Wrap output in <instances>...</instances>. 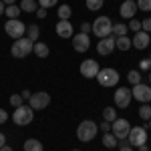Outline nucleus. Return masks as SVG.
<instances>
[{
  "label": "nucleus",
  "mask_w": 151,
  "mask_h": 151,
  "mask_svg": "<svg viewBox=\"0 0 151 151\" xmlns=\"http://www.w3.org/2000/svg\"><path fill=\"white\" fill-rule=\"evenodd\" d=\"M129 139V145L131 147H141V145H147V131L143 127H131V131H129L127 135Z\"/></svg>",
  "instance_id": "obj_8"
},
{
  "label": "nucleus",
  "mask_w": 151,
  "mask_h": 151,
  "mask_svg": "<svg viewBox=\"0 0 151 151\" xmlns=\"http://www.w3.org/2000/svg\"><path fill=\"white\" fill-rule=\"evenodd\" d=\"M129 131H131V123H129L127 119H119V117H117L115 121L111 123V133H113L119 141L127 139Z\"/></svg>",
  "instance_id": "obj_7"
},
{
  "label": "nucleus",
  "mask_w": 151,
  "mask_h": 151,
  "mask_svg": "<svg viewBox=\"0 0 151 151\" xmlns=\"http://www.w3.org/2000/svg\"><path fill=\"white\" fill-rule=\"evenodd\" d=\"M32 48H35V42H32L30 38L22 36V38H16V40H14V45L10 47V52H12L14 58H24V57H28V55L32 52Z\"/></svg>",
  "instance_id": "obj_2"
},
{
  "label": "nucleus",
  "mask_w": 151,
  "mask_h": 151,
  "mask_svg": "<svg viewBox=\"0 0 151 151\" xmlns=\"http://www.w3.org/2000/svg\"><path fill=\"white\" fill-rule=\"evenodd\" d=\"M99 70H101L99 69V63H97L95 58H87V60L81 63V75L85 79H95Z\"/></svg>",
  "instance_id": "obj_11"
},
{
  "label": "nucleus",
  "mask_w": 151,
  "mask_h": 151,
  "mask_svg": "<svg viewBox=\"0 0 151 151\" xmlns=\"http://www.w3.org/2000/svg\"><path fill=\"white\" fill-rule=\"evenodd\" d=\"M137 8L143 12H151V0H137Z\"/></svg>",
  "instance_id": "obj_31"
},
{
  "label": "nucleus",
  "mask_w": 151,
  "mask_h": 151,
  "mask_svg": "<svg viewBox=\"0 0 151 151\" xmlns=\"http://www.w3.org/2000/svg\"><path fill=\"white\" fill-rule=\"evenodd\" d=\"M119 151H133V147H131V145H129V141H121V143H119Z\"/></svg>",
  "instance_id": "obj_35"
},
{
  "label": "nucleus",
  "mask_w": 151,
  "mask_h": 151,
  "mask_svg": "<svg viewBox=\"0 0 151 151\" xmlns=\"http://www.w3.org/2000/svg\"><path fill=\"white\" fill-rule=\"evenodd\" d=\"M73 48L77 50V52H87L89 47H91V38L89 35H85V32H79V35H73Z\"/></svg>",
  "instance_id": "obj_13"
},
{
  "label": "nucleus",
  "mask_w": 151,
  "mask_h": 151,
  "mask_svg": "<svg viewBox=\"0 0 151 151\" xmlns=\"http://www.w3.org/2000/svg\"><path fill=\"white\" fill-rule=\"evenodd\" d=\"M85 4H87V8H89L91 12H97V10H101V8H103L105 0H87Z\"/></svg>",
  "instance_id": "obj_28"
},
{
  "label": "nucleus",
  "mask_w": 151,
  "mask_h": 151,
  "mask_svg": "<svg viewBox=\"0 0 151 151\" xmlns=\"http://www.w3.org/2000/svg\"><path fill=\"white\" fill-rule=\"evenodd\" d=\"M129 32V28H127V24H123V22H117V24H113V30H111V35L113 36H125Z\"/></svg>",
  "instance_id": "obj_24"
},
{
  "label": "nucleus",
  "mask_w": 151,
  "mask_h": 151,
  "mask_svg": "<svg viewBox=\"0 0 151 151\" xmlns=\"http://www.w3.org/2000/svg\"><path fill=\"white\" fill-rule=\"evenodd\" d=\"M103 145L107 147V149H113V147L119 145V139H117L111 131H109V133H103Z\"/></svg>",
  "instance_id": "obj_19"
},
{
  "label": "nucleus",
  "mask_w": 151,
  "mask_h": 151,
  "mask_svg": "<svg viewBox=\"0 0 151 151\" xmlns=\"http://www.w3.org/2000/svg\"><path fill=\"white\" fill-rule=\"evenodd\" d=\"M55 28H57V35L60 36V38H73V35H75L70 20H58Z\"/></svg>",
  "instance_id": "obj_16"
},
{
  "label": "nucleus",
  "mask_w": 151,
  "mask_h": 151,
  "mask_svg": "<svg viewBox=\"0 0 151 151\" xmlns=\"http://www.w3.org/2000/svg\"><path fill=\"white\" fill-rule=\"evenodd\" d=\"M97 131H99V125L95 121H91V119H85V121H81V125L77 127V137L83 143H89V141H93L97 137Z\"/></svg>",
  "instance_id": "obj_1"
},
{
  "label": "nucleus",
  "mask_w": 151,
  "mask_h": 151,
  "mask_svg": "<svg viewBox=\"0 0 151 151\" xmlns=\"http://www.w3.org/2000/svg\"><path fill=\"white\" fill-rule=\"evenodd\" d=\"M131 97L137 99L139 103H151V85H145V83L133 85V89H131Z\"/></svg>",
  "instance_id": "obj_9"
},
{
  "label": "nucleus",
  "mask_w": 151,
  "mask_h": 151,
  "mask_svg": "<svg viewBox=\"0 0 151 151\" xmlns=\"http://www.w3.org/2000/svg\"><path fill=\"white\" fill-rule=\"evenodd\" d=\"M131 45H133L135 48H139V50L147 48V47H149V32H145V30L135 32V36L131 38Z\"/></svg>",
  "instance_id": "obj_17"
},
{
  "label": "nucleus",
  "mask_w": 151,
  "mask_h": 151,
  "mask_svg": "<svg viewBox=\"0 0 151 151\" xmlns=\"http://www.w3.org/2000/svg\"><path fill=\"white\" fill-rule=\"evenodd\" d=\"M139 151H149V149H147V145H141V147H139Z\"/></svg>",
  "instance_id": "obj_47"
},
{
  "label": "nucleus",
  "mask_w": 151,
  "mask_h": 151,
  "mask_svg": "<svg viewBox=\"0 0 151 151\" xmlns=\"http://www.w3.org/2000/svg\"><path fill=\"white\" fill-rule=\"evenodd\" d=\"M26 38H30L32 42H36L38 40V36H40V28L36 26V24H30V26H26Z\"/></svg>",
  "instance_id": "obj_21"
},
{
  "label": "nucleus",
  "mask_w": 151,
  "mask_h": 151,
  "mask_svg": "<svg viewBox=\"0 0 151 151\" xmlns=\"http://www.w3.org/2000/svg\"><path fill=\"white\" fill-rule=\"evenodd\" d=\"M32 119H35V111L30 109V105H20V107H16V109H14V115H12L14 125H18V127L30 125V123H32Z\"/></svg>",
  "instance_id": "obj_3"
},
{
  "label": "nucleus",
  "mask_w": 151,
  "mask_h": 151,
  "mask_svg": "<svg viewBox=\"0 0 151 151\" xmlns=\"http://www.w3.org/2000/svg\"><path fill=\"white\" fill-rule=\"evenodd\" d=\"M4 145H6V135L0 133V147H4Z\"/></svg>",
  "instance_id": "obj_43"
},
{
  "label": "nucleus",
  "mask_w": 151,
  "mask_h": 151,
  "mask_svg": "<svg viewBox=\"0 0 151 151\" xmlns=\"http://www.w3.org/2000/svg\"><path fill=\"white\" fill-rule=\"evenodd\" d=\"M24 151H42V143L38 139H26L24 141Z\"/></svg>",
  "instance_id": "obj_23"
},
{
  "label": "nucleus",
  "mask_w": 151,
  "mask_h": 151,
  "mask_svg": "<svg viewBox=\"0 0 151 151\" xmlns=\"http://www.w3.org/2000/svg\"><path fill=\"white\" fill-rule=\"evenodd\" d=\"M127 28L131 30V32H139V30H141V22H139V20H135V18H131Z\"/></svg>",
  "instance_id": "obj_32"
},
{
  "label": "nucleus",
  "mask_w": 151,
  "mask_h": 151,
  "mask_svg": "<svg viewBox=\"0 0 151 151\" xmlns=\"http://www.w3.org/2000/svg\"><path fill=\"white\" fill-rule=\"evenodd\" d=\"M141 28H143L145 32H151V18H145V20L141 22Z\"/></svg>",
  "instance_id": "obj_36"
},
{
  "label": "nucleus",
  "mask_w": 151,
  "mask_h": 151,
  "mask_svg": "<svg viewBox=\"0 0 151 151\" xmlns=\"http://www.w3.org/2000/svg\"><path fill=\"white\" fill-rule=\"evenodd\" d=\"M48 103H50V95H48L47 91H38V93H32L30 101H28V105H30V109H32V111H38V109H47Z\"/></svg>",
  "instance_id": "obj_10"
},
{
  "label": "nucleus",
  "mask_w": 151,
  "mask_h": 151,
  "mask_svg": "<svg viewBox=\"0 0 151 151\" xmlns=\"http://www.w3.org/2000/svg\"><path fill=\"white\" fill-rule=\"evenodd\" d=\"M129 47H133V45H131V38H129V35L119 36V38H117L115 48H119V50H129Z\"/></svg>",
  "instance_id": "obj_22"
},
{
  "label": "nucleus",
  "mask_w": 151,
  "mask_h": 151,
  "mask_svg": "<svg viewBox=\"0 0 151 151\" xmlns=\"http://www.w3.org/2000/svg\"><path fill=\"white\" fill-rule=\"evenodd\" d=\"M10 105L16 109V107H20V105H24V99L20 97V95H12L10 97Z\"/></svg>",
  "instance_id": "obj_33"
},
{
  "label": "nucleus",
  "mask_w": 151,
  "mask_h": 151,
  "mask_svg": "<svg viewBox=\"0 0 151 151\" xmlns=\"http://www.w3.org/2000/svg\"><path fill=\"white\" fill-rule=\"evenodd\" d=\"M0 151H12V149L8 147V145H4V147H0Z\"/></svg>",
  "instance_id": "obj_46"
},
{
  "label": "nucleus",
  "mask_w": 151,
  "mask_h": 151,
  "mask_svg": "<svg viewBox=\"0 0 151 151\" xmlns=\"http://www.w3.org/2000/svg\"><path fill=\"white\" fill-rule=\"evenodd\" d=\"M103 119L109 121V123H113V121L117 119V109H113V107H105L103 109Z\"/></svg>",
  "instance_id": "obj_27"
},
{
  "label": "nucleus",
  "mask_w": 151,
  "mask_h": 151,
  "mask_svg": "<svg viewBox=\"0 0 151 151\" xmlns=\"http://www.w3.org/2000/svg\"><path fill=\"white\" fill-rule=\"evenodd\" d=\"M149 129H151V119H149Z\"/></svg>",
  "instance_id": "obj_49"
},
{
  "label": "nucleus",
  "mask_w": 151,
  "mask_h": 151,
  "mask_svg": "<svg viewBox=\"0 0 151 151\" xmlns=\"http://www.w3.org/2000/svg\"><path fill=\"white\" fill-rule=\"evenodd\" d=\"M32 52H35L38 58H47L48 55H50V48H48L47 42H38V40H36V42H35V48H32Z\"/></svg>",
  "instance_id": "obj_18"
},
{
  "label": "nucleus",
  "mask_w": 151,
  "mask_h": 151,
  "mask_svg": "<svg viewBox=\"0 0 151 151\" xmlns=\"http://www.w3.org/2000/svg\"><path fill=\"white\" fill-rule=\"evenodd\" d=\"M149 67H151V63H149V60H145V58L139 63V69H141V70H147Z\"/></svg>",
  "instance_id": "obj_41"
},
{
  "label": "nucleus",
  "mask_w": 151,
  "mask_h": 151,
  "mask_svg": "<svg viewBox=\"0 0 151 151\" xmlns=\"http://www.w3.org/2000/svg\"><path fill=\"white\" fill-rule=\"evenodd\" d=\"M58 20H69L70 18V14H73V10H70V6L69 4H60L58 6Z\"/></svg>",
  "instance_id": "obj_25"
},
{
  "label": "nucleus",
  "mask_w": 151,
  "mask_h": 151,
  "mask_svg": "<svg viewBox=\"0 0 151 151\" xmlns=\"http://www.w3.org/2000/svg\"><path fill=\"white\" fill-rule=\"evenodd\" d=\"M139 117L143 119V121H149L151 119V105H147V103H143L139 107Z\"/></svg>",
  "instance_id": "obj_29"
},
{
  "label": "nucleus",
  "mask_w": 151,
  "mask_h": 151,
  "mask_svg": "<svg viewBox=\"0 0 151 151\" xmlns=\"http://www.w3.org/2000/svg\"><path fill=\"white\" fill-rule=\"evenodd\" d=\"M4 30H6V35L10 36V38H22L26 35V24L22 20H18V18H12V20H6L4 24Z\"/></svg>",
  "instance_id": "obj_6"
},
{
  "label": "nucleus",
  "mask_w": 151,
  "mask_h": 151,
  "mask_svg": "<svg viewBox=\"0 0 151 151\" xmlns=\"http://www.w3.org/2000/svg\"><path fill=\"white\" fill-rule=\"evenodd\" d=\"M35 14L38 16V18H45V16H47V8H42V6H38V10H36Z\"/></svg>",
  "instance_id": "obj_40"
},
{
  "label": "nucleus",
  "mask_w": 151,
  "mask_h": 151,
  "mask_svg": "<svg viewBox=\"0 0 151 151\" xmlns=\"http://www.w3.org/2000/svg\"><path fill=\"white\" fill-rule=\"evenodd\" d=\"M91 28H93L95 36L101 40V38H107V36H111L113 24H111V20H109V16H97V20L91 24Z\"/></svg>",
  "instance_id": "obj_4"
},
{
  "label": "nucleus",
  "mask_w": 151,
  "mask_h": 151,
  "mask_svg": "<svg viewBox=\"0 0 151 151\" xmlns=\"http://www.w3.org/2000/svg\"><path fill=\"white\" fill-rule=\"evenodd\" d=\"M20 97H22L24 101H30V97H32V93H30V91H26V89H24L22 93H20Z\"/></svg>",
  "instance_id": "obj_42"
},
{
  "label": "nucleus",
  "mask_w": 151,
  "mask_h": 151,
  "mask_svg": "<svg viewBox=\"0 0 151 151\" xmlns=\"http://www.w3.org/2000/svg\"><path fill=\"white\" fill-rule=\"evenodd\" d=\"M97 83H99L101 87H115L117 83H119V73H117L115 69H111V67L101 69L97 73Z\"/></svg>",
  "instance_id": "obj_5"
},
{
  "label": "nucleus",
  "mask_w": 151,
  "mask_h": 151,
  "mask_svg": "<svg viewBox=\"0 0 151 151\" xmlns=\"http://www.w3.org/2000/svg\"><path fill=\"white\" fill-rule=\"evenodd\" d=\"M20 10L32 14V12L38 10V2H36V0H22V2H20Z\"/></svg>",
  "instance_id": "obj_20"
},
{
  "label": "nucleus",
  "mask_w": 151,
  "mask_h": 151,
  "mask_svg": "<svg viewBox=\"0 0 151 151\" xmlns=\"http://www.w3.org/2000/svg\"><path fill=\"white\" fill-rule=\"evenodd\" d=\"M137 10H139V8H137V2H135V0H125V2L121 4V8H119V14H121L123 18H129V20H131V18L137 14Z\"/></svg>",
  "instance_id": "obj_15"
},
{
  "label": "nucleus",
  "mask_w": 151,
  "mask_h": 151,
  "mask_svg": "<svg viewBox=\"0 0 151 151\" xmlns=\"http://www.w3.org/2000/svg\"><path fill=\"white\" fill-rule=\"evenodd\" d=\"M91 30H93V28H91V24H89V22H83V24H81V32H85V35H89Z\"/></svg>",
  "instance_id": "obj_38"
},
{
  "label": "nucleus",
  "mask_w": 151,
  "mask_h": 151,
  "mask_svg": "<svg viewBox=\"0 0 151 151\" xmlns=\"http://www.w3.org/2000/svg\"><path fill=\"white\" fill-rule=\"evenodd\" d=\"M115 42H117V36H107V38H101L99 42H97V52L101 55V57H107V55H111L113 52V48H115Z\"/></svg>",
  "instance_id": "obj_14"
},
{
  "label": "nucleus",
  "mask_w": 151,
  "mask_h": 151,
  "mask_svg": "<svg viewBox=\"0 0 151 151\" xmlns=\"http://www.w3.org/2000/svg\"><path fill=\"white\" fill-rule=\"evenodd\" d=\"M58 0H38V6H42V8H52V6H57Z\"/></svg>",
  "instance_id": "obj_34"
},
{
  "label": "nucleus",
  "mask_w": 151,
  "mask_h": 151,
  "mask_svg": "<svg viewBox=\"0 0 151 151\" xmlns=\"http://www.w3.org/2000/svg\"><path fill=\"white\" fill-rule=\"evenodd\" d=\"M4 14L8 16V20H12V18H18V14H22V10H20V6H16V4H10V6H6Z\"/></svg>",
  "instance_id": "obj_26"
},
{
  "label": "nucleus",
  "mask_w": 151,
  "mask_h": 151,
  "mask_svg": "<svg viewBox=\"0 0 151 151\" xmlns=\"http://www.w3.org/2000/svg\"><path fill=\"white\" fill-rule=\"evenodd\" d=\"M127 79H129L131 85H139V83H141V73H139V70H129Z\"/></svg>",
  "instance_id": "obj_30"
},
{
  "label": "nucleus",
  "mask_w": 151,
  "mask_h": 151,
  "mask_svg": "<svg viewBox=\"0 0 151 151\" xmlns=\"http://www.w3.org/2000/svg\"><path fill=\"white\" fill-rule=\"evenodd\" d=\"M99 129H101L103 133H109V131H111V123H109V121H103V123L99 125Z\"/></svg>",
  "instance_id": "obj_37"
},
{
  "label": "nucleus",
  "mask_w": 151,
  "mask_h": 151,
  "mask_svg": "<svg viewBox=\"0 0 151 151\" xmlns=\"http://www.w3.org/2000/svg\"><path fill=\"white\" fill-rule=\"evenodd\" d=\"M73 151H81V149H73Z\"/></svg>",
  "instance_id": "obj_50"
},
{
  "label": "nucleus",
  "mask_w": 151,
  "mask_h": 151,
  "mask_svg": "<svg viewBox=\"0 0 151 151\" xmlns=\"http://www.w3.org/2000/svg\"><path fill=\"white\" fill-rule=\"evenodd\" d=\"M2 2H4L6 6H10V4H16V0H2Z\"/></svg>",
  "instance_id": "obj_45"
},
{
  "label": "nucleus",
  "mask_w": 151,
  "mask_h": 151,
  "mask_svg": "<svg viewBox=\"0 0 151 151\" xmlns=\"http://www.w3.org/2000/svg\"><path fill=\"white\" fill-rule=\"evenodd\" d=\"M6 121H8V113H6L4 109H0V125H2V123H6Z\"/></svg>",
  "instance_id": "obj_39"
},
{
  "label": "nucleus",
  "mask_w": 151,
  "mask_h": 151,
  "mask_svg": "<svg viewBox=\"0 0 151 151\" xmlns=\"http://www.w3.org/2000/svg\"><path fill=\"white\" fill-rule=\"evenodd\" d=\"M149 85H151V75H149Z\"/></svg>",
  "instance_id": "obj_48"
},
{
  "label": "nucleus",
  "mask_w": 151,
  "mask_h": 151,
  "mask_svg": "<svg viewBox=\"0 0 151 151\" xmlns=\"http://www.w3.org/2000/svg\"><path fill=\"white\" fill-rule=\"evenodd\" d=\"M131 99H133L131 97V89H127V87H119L115 91V105L119 109H127Z\"/></svg>",
  "instance_id": "obj_12"
},
{
  "label": "nucleus",
  "mask_w": 151,
  "mask_h": 151,
  "mask_svg": "<svg viewBox=\"0 0 151 151\" xmlns=\"http://www.w3.org/2000/svg\"><path fill=\"white\" fill-rule=\"evenodd\" d=\"M4 10H6V4H4V2L0 0V14H4Z\"/></svg>",
  "instance_id": "obj_44"
}]
</instances>
